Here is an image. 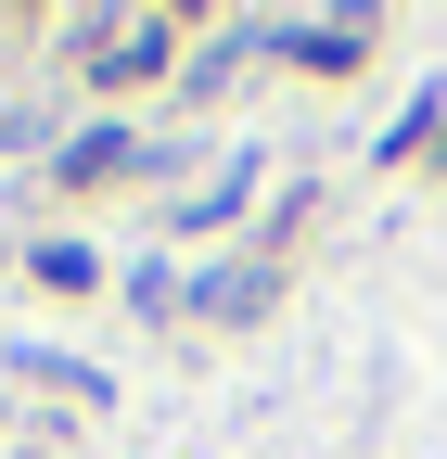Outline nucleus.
<instances>
[{
	"instance_id": "1",
	"label": "nucleus",
	"mask_w": 447,
	"mask_h": 459,
	"mask_svg": "<svg viewBox=\"0 0 447 459\" xmlns=\"http://www.w3.org/2000/svg\"><path fill=\"white\" fill-rule=\"evenodd\" d=\"M153 65H166V26H153V13H141V26H102V39H90V77H102V90H128V77H153Z\"/></svg>"
},
{
	"instance_id": "2",
	"label": "nucleus",
	"mask_w": 447,
	"mask_h": 459,
	"mask_svg": "<svg viewBox=\"0 0 447 459\" xmlns=\"http://www.w3.org/2000/svg\"><path fill=\"white\" fill-rule=\"evenodd\" d=\"M116 166H128V141H116V128H90L65 166H51V179H77V192H90V179H116Z\"/></svg>"
}]
</instances>
